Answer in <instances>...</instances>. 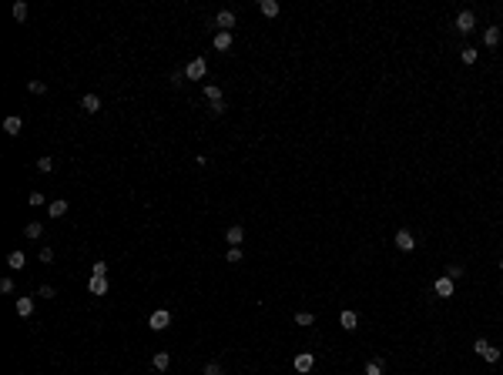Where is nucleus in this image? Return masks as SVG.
<instances>
[{
	"mask_svg": "<svg viewBox=\"0 0 503 375\" xmlns=\"http://www.w3.org/2000/svg\"><path fill=\"white\" fill-rule=\"evenodd\" d=\"M225 258H228V265H238V262H242V248H228Z\"/></svg>",
	"mask_w": 503,
	"mask_h": 375,
	"instance_id": "obj_28",
	"label": "nucleus"
},
{
	"mask_svg": "<svg viewBox=\"0 0 503 375\" xmlns=\"http://www.w3.org/2000/svg\"><path fill=\"white\" fill-rule=\"evenodd\" d=\"M0 292H3V295H10V292H14V281L3 278V281H0Z\"/></svg>",
	"mask_w": 503,
	"mask_h": 375,
	"instance_id": "obj_36",
	"label": "nucleus"
},
{
	"mask_svg": "<svg viewBox=\"0 0 503 375\" xmlns=\"http://www.w3.org/2000/svg\"><path fill=\"white\" fill-rule=\"evenodd\" d=\"M14 17H17V20H27V3H24V0H17V3H14Z\"/></svg>",
	"mask_w": 503,
	"mask_h": 375,
	"instance_id": "obj_27",
	"label": "nucleus"
},
{
	"mask_svg": "<svg viewBox=\"0 0 503 375\" xmlns=\"http://www.w3.org/2000/svg\"><path fill=\"white\" fill-rule=\"evenodd\" d=\"M228 47H232V34L228 30H218L215 34V51H228Z\"/></svg>",
	"mask_w": 503,
	"mask_h": 375,
	"instance_id": "obj_17",
	"label": "nucleus"
},
{
	"mask_svg": "<svg viewBox=\"0 0 503 375\" xmlns=\"http://www.w3.org/2000/svg\"><path fill=\"white\" fill-rule=\"evenodd\" d=\"M500 268H503V262H500Z\"/></svg>",
	"mask_w": 503,
	"mask_h": 375,
	"instance_id": "obj_39",
	"label": "nucleus"
},
{
	"mask_svg": "<svg viewBox=\"0 0 503 375\" xmlns=\"http://www.w3.org/2000/svg\"><path fill=\"white\" fill-rule=\"evenodd\" d=\"M91 271H94V275H108V265H104V262H94Z\"/></svg>",
	"mask_w": 503,
	"mask_h": 375,
	"instance_id": "obj_35",
	"label": "nucleus"
},
{
	"mask_svg": "<svg viewBox=\"0 0 503 375\" xmlns=\"http://www.w3.org/2000/svg\"><path fill=\"white\" fill-rule=\"evenodd\" d=\"M473 348H476V355H483L486 348H490V342H486V338H476V342H473Z\"/></svg>",
	"mask_w": 503,
	"mask_h": 375,
	"instance_id": "obj_31",
	"label": "nucleus"
},
{
	"mask_svg": "<svg viewBox=\"0 0 503 375\" xmlns=\"http://www.w3.org/2000/svg\"><path fill=\"white\" fill-rule=\"evenodd\" d=\"M27 87H30V94H47V84L44 80H30Z\"/></svg>",
	"mask_w": 503,
	"mask_h": 375,
	"instance_id": "obj_29",
	"label": "nucleus"
},
{
	"mask_svg": "<svg viewBox=\"0 0 503 375\" xmlns=\"http://www.w3.org/2000/svg\"><path fill=\"white\" fill-rule=\"evenodd\" d=\"M312 369H316V355H312V352L296 355V372H312Z\"/></svg>",
	"mask_w": 503,
	"mask_h": 375,
	"instance_id": "obj_7",
	"label": "nucleus"
},
{
	"mask_svg": "<svg viewBox=\"0 0 503 375\" xmlns=\"http://www.w3.org/2000/svg\"><path fill=\"white\" fill-rule=\"evenodd\" d=\"M463 275H466V268H463V265H449V268H446V278H453V281H456V278H463Z\"/></svg>",
	"mask_w": 503,
	"mask_h": 375,
	"instance_id": "obj_23",
	"label": "nucleus"
},
{
	"mask_svg": "<svg viewBox=\"0 0 503 375\" xmlns=\"http://www.w3.org/2000/svg\"><path fill=\"white\" fill-rule=\"evenodd\" d=\"M37 171H40V174H51V171H54V158H40Z\"/></svg>",
	"mask_w": 503,
	"mask_h": 375,
	"instance_id": "obj_24",
	"label": "nucleus"
},
{
	"mask_svg": "<svg viewBox=\"0 0 503 375\" xmlns=\"http://www.w3.org/2000/svg\"><path fill=\"white\" fill-rule=\"evenodd\" d=\"M208 111L215 114V117H218V114H225V101H218V104H211V107H208Z\"/></svg>",
	"mask_w": 503,
	"mask_h": 375,
	"instance_id": "obj_38",
	"label": "nucleus"
},
{
	"mask_svg": "<svg viewBox=\"0 0 503 375\" xmlns=\"http://www.w3.org/2000/svg\"><path fill=\"white\" fill-rule=\"evenodd\" d=\"M259 7H262V14H265V17H279V3H275V0H262Z\"/></svg>",
	"mask_w": 503,
	"mask_h": 375,
	"instance_id": "obj_19",
	"label": "nucleus"
},
{
	"mask_svg": "<svg viewBox=\"0 0 503 375\" xmlns=\"http://www.w3.org/2000/svg\"><path fill=\"white\" fill-rule=\"evenodd\" d=\"M339 325H342V328H346V332H355V325H359V315H355V312H349V308H346V312H342V315H339Z\"/></svg>",
	"mask_w": 503,
	"mask_h": 375,
	"instance_id": "obj_10",
	"label": "nucleus"
},
{
	"mask_svg": "<svg viewBox=\"0 0 503 375\" xmlns=\"http://www.w3.org/2000/svg\"><path fill=\"white\" fill-rule=\"evenodd\" d=\"M20 128H24V121H20L17 114H10V117L3 121V131L10 134V137H17V134H20Z\"/></svg>",
	"mask_w": 503,
	"mask_h": 375,
	"instance_id": "obj_11",
	"label": "nucleus"
},
{
	"mask_svg": "<svg viewBox=\"0 0 503 375\" xmlns=\"http://www.w3.org/2000/svg\"><path fill=\"white\" fill-rule=\"evenodd\" d=\"M312 321H316V315H312V312H298V315H296V325H302V328H309Z\"/></svg>",
	"mask_w": 503,
	"mask_h": 375,
	"instance_id": "obj_22",
	"label": "nucleus"
},
{
	"mask_svg": "<svg viewBox=\"0 0 503 375\" xmlns=\"http://www.w3.org/2000/svg\"><path fill=\"white\" fill-rule=\"evenodd\" d=\"M460 60H463V64H476V47H463Z\"/></svg>",
	"mask_w": 503,
	"mask_h": 375,
	"instance_id": "obj_25",
	"label": "nucleus"
},
{
	"mask_svg": "<svg viewBox=\"0 0 503 375\" xmlns=\"http://www.w3.org/2000/svg\"><path fill=\"white\" fill-rule=\"evenodd\" d=\"M64 214H67V201H60V198H57V201H51L47 218H64Z\"/></svg>",
	"mask_w": 503,
	"mask_h": 375,
	"instance_id": "obj_14",
	"label": "nucleus"
},
{
	"mask_svg": "<svg viewBox=\"0 0 503 375\" xmlns=\"http://www.w3.org/2000/svg\"><path fill=\"white\" fill-rule=\"evenodd\" d=\"M500 355H503V352H500V348H493V345H490V348L483 352V358L490 362V365H493V362H500Z\"/></svg>",
	"mask_w": 503,
	"mask_h": 375,
	"instance_id": "obj_26",
	"label": "nucleus"
},
{
	"mask_svg": "<svg viewBox=\"0 0 503 375\" xmlns=\"http://www.w3.org/2000/svg\"><path fill=\"white\" fill-rule=\"evenodd\" d=\"M473 27H476V14H473V10H463V14L456 17V30H460V34H470Z\"/></svg>",
	"mask_w": 503,
	"mask_h": 375,
	"instance_id": "obj_3",
	"label": "nucleus"
},
{
	"mask_svg": "<svg viewBox=\"0 0 503 375\" xmlns=\"http://www.w3.org/2000/svg\"><path fill=\"white\" fill-rule=\"evenodd\" d=\"M168 365H171V355H168V352H154V358H151V369H158V372H168Z\"/></svg>",
	"mask_w": 503,
	"mask_h": 375,
	"instance_id": "obj_12",
	"label": "nucleus"
},
{
	"mask_svg": "<svg viewBox=\"0 0 503 375\" xmlns=\"http://www.w3.org/2000/svg\"><path fill=\"white\" fill-rule=\"evenodd\" d=\"M88 292H91V295H108V278H104V275H91Z\"/></svg>",
	"mask_w": 503,
	"mask_h": 375,
	"instance_id": "obj_5",
	"label": "nucleus"
},
{
	"mask_svg": "<svg viewBox=\"0 0 503 375\" xmlns=\"http://www.w3.org/2000/svg\"><path fill=\"white\" fill-rule=\"evenodd\" d=\"M81 107H84L88 114H97L101 111V97H97V94H84V97H81Z\"/></svg>",
	"mask_w": 503,
	"mask_h": 375,
	"instance_id": "obj_8",
	"label": "nucleus"
},
{
	"mask_svg": "<svg viewBox=\"0 0 503 375\" xmlns=\"http://www.w3.org/2000/svg\"><path fill=\"white\" fill-rule=\"evenodd\" d=\"M483 44H486V47H497V44H500V27H486V30H483Z\"/></svg>",
	"mask_w": 503,
	"mask_h": 375,
	"instance_id": "obj_16",
	"label": "nucleus"
},
{
	"mask_svg": "<svg viewBox=\"0 0 503 375\" xmlns=\"http://www.w3.org/2000/svg\"><path fill=\"white\" fill-rule=\"evenodd\" d=\"M37 295H40V298H54L57 292H54V288H51V285H40V292H37Z\"/></svg>",
	"mask_w": 503,
	"mask_h": 375,
	"instance_id": "obj_34",
	"label": "nucleus"
},
{
	"mask_svg": "<svg viewBox=\"0 0 503 375\" xmlns=\"http://www.w3.org/2000/svg\"><path fill=\"white\" fill-rule=\"evenodd\" d=\"M396 248H399V251H413V248H416V238H413L406 228L396 231Z\"/></svg>",
	"mask_w": 503,
	"mask_h": 375,
	"instance_id": "obj_4",
	"label": "nucleus"
},
{
	"mask_svg": "<svg viewBox=\"0 0 503 375\" xmlns=\"http://www.w3.org/2000/svg\"><path fill=\"white\" fill-rule=\"evenodd\" d=\"M30 205H34V208L44 205V194H40V191H34V194H30Z\"/></svg>",
	"mask_w": 503,
	"mask_h": 375,
	"instance_id": "obj_37",
	"label": "nucleus"
},
{
	"mask_svg": "<svg viewBox=\"0 0 503 375\" xmlns=\"http://www.w3.org/2000/svg\"><path fill=\"white\" fill-rule=\"evenodd\" d=\"M215 24H218L222 30H228V34H232V27H235V14H232V10H218Z\"/></svg>",
	"mask_w": 503,
	"mask_h": 375,
	"instance_id": "obj_9",
	"label": "nucleus"
},
{
	"mask_svg": "<svg viewBox=\"0 0 503 375\" xmlns=\"http://www.w3.org/2000/svg\"><path fill=\"white\" fill-rule=\"evenodd\" d=\"M30 312H34V298H27V295H20V298H17V315H20V319H27Z\"/></svg>",
	"mask_w": 503,
	"mask_h": 375,
	"instance_id": "obj_15",
	"label": "nucleus"
},
{
	"mask_svg": "<svg viewBox=\"0 0 503 375\" xmlns=\"http://www.w3.org/2000/svg\"><path fill=\"white\" fill-rule=\"evenodd\" d=\"M40 262L51 265V262H54V251H51V248H40Z\"/></svg>",
	"mask_w": 503,
	"mask_h": 375,
	"instance_id": "obj_33",
	"label": "nucleus"
},
{
	"mask_svg": "<svg viewBox=\"0 0 503 375\" xmlns=\"http://www.w3.org/2000/svg\"><path fill=\"white\" fill-rule=\"evenodd\" d=\"M148 325H151V332H165L168 325H171V312H168V308H158V312H151Z\"/></svg>",
	"mask_w": 503,
	"mask_h": 375,
	"instance_id": "obj_1",
	"label": "nucleus"
},
{
	"mask_svg": "<svg viewBox=\"0 0 503 375\" xmlns=\"http://www.w3.org/2000/svg\"><path fill=\"white\" fill-rule=\"evenodd\" d=\"M205 97L211 101V104H218V101H222V87H218V84H205Z\"/></svg>",
	"mask_w": 503,
	"mask_h": 375,
	"instance_id": "obj_20",
	"label": "nucleus"
},
{
	"mask_svg": "<svg viewBox=\"0 0 503 375\" xmlns=\"http://www.w3.org/2000/svg\"><path fill=\"white\" fill-rule=\"evenodd\" d=\"M205 74H208L205 57H195V60H191V64L185 67V77H188V80H205Z\"/></svg>",
	"mask_w": 503,
	"mask_h": 375,
	"instance_id": "obj_2",
	"label": "nucleus"
},
{
	"mask_svg": "<svg viewBox=\"0 0 503 375\" xmlns=\"http://www.w3.org/2000/svg\"><path fill=\"white\" fill-rule=\"evenodd\" d=\"M40 231H44V228H40L37 221H30V225H27V238H40Z\"/></svg>",
	"mask_w": 503,
	"mask_h": 375,
	"instance_id": "obj_30",
	"label": "nucleus"
},
{
	"mask_svg": "<svg viewBox=\"0 0 503 375\" xmlns=\"http://www.w3.org/2000/svg\"><path fill=\"white\" fill-rule=\"evenodd\" d=\"M383 369H386L383 358H369V362H366V375H383Z\"/></svg>",
	"mask_w": 503,
	"mask_h": 375,
	"instance_id": "obj_18",
	"label": "nucleus"
},
{
	"mask_svg": "<svg viewBox=\"0 0 503 375\" xmlns=\"http://www.w3.org/2000/svg\"><path fill=\"white\" fill-rule=\"evenodd\" d=\"M7 265H10V268H24V265H27L24 251H10V255H7Z\"/></svg>",
	"mask_w": 503,
	"mask_h": 375,
	"instance_id": "obj_21",
	"label": "nucleus"
},
{
	"mask_svg": "<svg viewBox=\"0 0 503 375\" xmlns=\"http://www.w3.org/2000/svg\"><path fill=\"white\" fill-rule=\"evenodd\" d=\"M433 292H436L440 298H449V295H453V278H446V275L436 278V281H433Z\"/></svg>",
	"mask_w": 503,
	"mask_h": 375,
	"instance_id": "obj_6",
	"label": "nucleus"
},
{
	"mask_svg": "<svg viewBox=\"0 0 503 375\" xmlns=\"http://www.w3.org/2000/svg\"><path fill=\"white\" fill-rule=\"evenodd\" d=\"M205 375H222V365H218V362H208V365H205Z\"/></svg>",
	"mask_w": 503,
	"mask_h": 375,
	"instance_id": "obj_32",
	"label": "nucleus"
},
{
	"mask_svg": "<svg viewBox=\"0 0 503 375\" xmlns=\"http://www.w3.org/2000/svg\"><path fill=\"white\" fill-rule=\"evenodd\" d=\"M242 238H245V231H242L238 225H232L228 231H225V241L232 244V248H238V241H242Z\"/></svg>",
	"mask_w": 503,
	"mask_h": 375,
	"instance_id": "obj_13",
	"label": "nucleus"
}]
</instances>
